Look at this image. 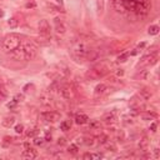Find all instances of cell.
Instances as JSON below:
<instances>
[{
    "label": "cell",
    "mask_w": 160,
    "mask_h": 160,
    "mask_svg": "<svg viewBox=\"0 0 160 160\" xmlns=\"http://www.w3.org/2000/svg\"><path fill=\"white\" fill-rule=\"evenodd\" d=\"M40 103H41V104H44V105H50V103H51V96L48 95V94L41 95V98H40Z\"/></svg>",
    "instance_id": "cell-21"
},
{
    "label": "cell",
    "mask_w": 160,
    "mask_h": 160,
    "mask_svg": "<svg viewBox=\"0 0 160 160\" xmlns=\"http://www.w3.org/2000/svg\"><path fill=\"white\" fill-rule=\"evenodd\" d=\"M103 145L105 146V149L109 150V151H116V150H118V149H116L115 143H113V141H110V140H106Z\"/></svg>",
    "instance_id": "cell-17"
},
{
    "label": "cell",
    "mask_w": 160,
    "mask_h": 160,
    "mask_svg": "<svg viewBox=\"0 0 160 160\" xmlns=\"http://www.w3.org/2000/svg\"><path fill=\"white\" fill-rule=\"evenodd\" d=\"M155 150V158H159V149H154Z\"/></svg>",
    "instance_id": "cell-41"
},
{
    "label": "cell",
    "mask_w": 160,
    "mask_h": 160,
    "mask_svg": "<svg viewBox=\"0 0 160 160\" xmlns=\"http://www.w3.org/2000/svg\"><path fill=\"white\" fill-rule=\"evenodd\" d=\"M55 1H56V3H58L60 6H63V4H64V3H63V0H55Z\"/></svg>",
    "instance_id": "cell-42"
},
{
    "label": "cell",
    "mask_w": 160,
    "mask_h": 160,
    "mask_svg": "<svg viewBox=\"0 0 160 160\" xmlns=\"http://www.w3.org/2000/svg\"><path fill=\"white\" fill-rule=\"evenodd\" d=\"M89 50H90V48L85 43H83L81 40H78L77 43L73 45L70 53H71V56H73L77 61H81V60H85Z\"/></svg>",
    "instance_id": "cell-3"
},
{
    "label": "cell",
    "mask_w": 160,
    "mask_h": 160,
    "mask_svg": "<svg viewBox=\"0 0 160 160\" xmlns=\"http://www.w3.org/2000/svg\"><path fill=\"white\" fill-rule=\"evenodd\" d=\"M89 129L90 130H100L102 129V124H100V121H98V120H93L89 124Z\"/></svg>",
    "instance_id": "cell-20"
},
{
    "label": "cell",
    "mask_w": 160,
    "mask_h": 160,
    "mask_svg": "<svg viewBox=\"0 0 160 160\" xmlns=\"http://www.w3.org/2000/svg\"><path fill=\"white\" fill-rule=\"evenodd\" d=\"M14 123H15L14 116H6V118H4L3 121H1V124L5 126V128H10L11 125H14Z\"/></svg>",
    "instance_id": "cell-16"
},
{
    "label": "cell",
    "mask_w": 160,
    "mask_h": 160,
    "mask_svg": "<svg viewBox=\"0 0 160 160\" xmlns=\"http://www.w3.org/2000/svg\"><path fill=\"white\" fill-rule=\"evenodd\" d=\"M36 157H38V153H36V150H34L33 148H30V149H25L23 153H22V158H23V159L31 160V159H35Z\"/></svg>",
    "instance_id": "cell-11"
},
{
    "label": "cell",
    "mask_w": 160,
    "mask_h": 160,
    "mask_svg": "<svg viewBox=\"0 0 160 160\" xmlns=\"http://www.w3.org/2000/svg\"><path fill=\"white\" fill-rule=\"evenodd\" d=\"M110 73V69H109L108 65H105L104 63H100V64H96L95 66L86 73V78L89 80H98L100 78H104L105 75H108Z\"/></svg>",
    "instance_id": "cell-4"
},
{
    "label": "cell",
    "mask_w": 160,
    "mask_h": 160,
    "mask_svg": "<svg viewBox=\"0 0 160 160\" xmlns=\"http://www.w3.org/2000/svg\"><path fill=\"white\" fill-rule=\"evenodd\" d=\"M38 131H39L38 129H29V131L26 133V136H28V138H33V136H35L36 134H38Z\"/></svg>",
    "instance_id": "cell-30"
},
{
    "label": "cell",
    "mask_w": 160,
    "mask_h": 160,
    "mask_svg": "<svg viewBox=\"0 0 160 160\" xmlns=\"http://www.w3.org/2000/svg\"><path fill=\"white\" fill-rule=\"evenodd\" d=\"M39 34L44 40H49L51 38V30H50V25L48 23V20H40L39 23Z\"/></svg>",
    "instance_id": "cell-5"
},
{
    "label": "cell",
    "mask_w": 160,
    "mask_h": 160,
    "mask_svg": "<svg viewBox=\"0 0 160 160\" xmlns=\"http://www.w3.org/2000/svg\"><path fill=\"white\" fill-rule=\"evenodd\" d=\"M102 120L105 121L106 124L115 123V115H114V113H108V114H105V115L102 118Z\"/></svg>",
    "instance_id": "cell-15"
},
{
    "label": "cell",
    "mask_w": 160,
    "mask_h": 160,
    "mask_svg": "<svg viewBox=\"0 0 160 160\" xmlns=\"http://www.w3.org/2000/svg\"><path fill=\"white\" fill-rule=\"evenodd\" d=\"M14 100L16 103H22V102H24V94H16L15 96H14Z\"/></svg>",
    "instance_id": "cell-32"
},
{
    "label": "cell",
    "mask_w": 160,
    "mask_h": 160,
    "mask_svg": "<svg viewBox=\"0 0 160 160\" xmlns=\"http://www.w3.org/2000/svg\"><path fill=\"white\" fill-rule=\"evenodd\" d=\"M59 94L61 95V98L64 99V100H70L71 98V90H70V88L68 85H59Z\"/></svg>",
    "instance_id": "cell-9"
},
{
    "label": "cell",
    "mask_w": 160,
    "mask_h": 160,
    "mask_svg": "<svg viewBox=\"0 0 160 160\" xmlns=\"http://www.w3.org/2000/svg\"><path fill=\"white\" fill-rule=\"evenodd\" d=\"M40 118L43 121L46 123H54V121H58L60 119V114L56 111H44L40 114Z\"/></svg>",
    "instance_id": "cell-6"
},
{
    "label": "cell",
    "mask_w": 160,
    "mask_h": 160,
    "mask_svg": "<svg viewBox=\"0 0 160 160\" xmlns=\"http://www.w3.org/2000/svg\"><path fill=\"white\" fill-rule=\"evenodd\" d=\"M129 58V53H125V54H121V55L118 56V61L119 63H124L126 61V59Z\"/></svg>",
    "instance_id": "cell-29"
},
{
    "label": "cell",
    "mask_w": 160,
    "mask_h": 160,
    "mask_svg": "<svg viewBox=\"0 0 160 160\" xmlns=\"http://www.w3.org/2000/svg\"><path fill=\"white\" fill-rule=\"evenodd\" d=\"M116 75H118V77H123V75H124V70L123 69H119V70L116 71Z\"/></svg>",
    "instance_id": "cell-39"
},
{
    "label": "cell",
    "mask_w": 160,
    "mask_h": 160,
    "mask_svg": "<svg viewBox=\"0 0 160 160\" xmlns=\"http://www.w3.org/2000/svg\"><path fill=\"white\" fill-rule=\"evenodd\" d=\"M35 6H36V3L35 1H29V3H26V5H25L26 9H34Z\"/></svg>",
    "instance_id": "cell-33"
},
{
    "label": "cell",
    "mask_w": 160,
    "mask_h": 160,
    "mask_svg": "<svg viewBox=\"0 0 160 160\" xmlns=\"http://www.w3.org/2000/svg\"><path fill=\"white\" fill-rule=\"evenodd\" d=\"M139 96L143 98L144 100H149L151 96H153V93H151L150 89H148V88H143V89L139 91Z\"/></svg>",
    "instance_id": "cell-14"
},
{
    "label": "cell",
    "mask_w": 160,
    "mask_h": 160,
    "mask_svg": "<svg viewBox=\"0 0 160 160\" xmlns=\"http://www.w3.org/2000/svg\"><path fill=\"white\" fill-rule=\"evenodd\" d=\"M150 130H151V131H153V133L157 131V124H155V123L151 124V125H150Z\"/></svg>",
    "instance_id": "cell-37"
},
{
    "label": "cell",
    "mask_w": 160,
    "mask_h": 160,
    "mask_svg": "<svg viewBox=\"0 0 160 160\" xmlns=\"http://www.w3.org/2000/svg\"><path fill=\"white\" fill-rule=\"evenodd\" d=\"M104 8H105V0H96V10L99 14L104 13Z\"/></svg>",
    "instance_id": "cell-18"
},
{
    "label": "cell",
    "mask_w": 160,
    "mask_h": 160,
    "mask_svg": "<svg viewBox=\"0 0 160 160\" xmlns=\"http://www.w3.org/2000/svg\"><path fill=\"white\" fill-rule=\"evenodd\" d=\"M38 46L33 40H25L22 41V44L16 50H14L10 55L15 60H22V61H29L36 55Z\"/></svg>",
    "instance_id": "cell-1"
},
{
    "label": "cell",
    "mask_w": 160,
    "mask_h": 160,
    "mask_svg": "<svg viewBox=\"0 0 160 160\" xmlns=\"http://www.w3.org/2000/svg\"><path fill=\"white\" fill-rule=\"evenodd\" d=\"M8 25H9L11 29H15V28L19 25V22H18V20H16L15 18H11V19L8 20Z\"/></svg>",
    "instance_id": "cell-24"
},
{
    "label": "cell",
    "mask_w": 160,
    "mask_h": 160,
    "mask_svg": "<svg viewBox=\"0 0 160 160\" xmlns=\"http://www.w3.org/2000/svg\"><path fill=\"white\" fill-rule=\"evenodd\" d=\"M149 145H150V141L146 136H143L140 139V141H139V149L143 150V151H148Z\"/></svg>",
    "instance_id": "cell-13"
},
{
    "label": "cell",
    "mask_w": 160,
    "mask_h": 160,
    "mask_svg": "<svg viewBox=\"0 0 160 160\" xmlns=\"http://www.w3.org/2000/svg\"><path fill=\"white\" fill-rule=\"evenodd\" d=\"M16 105H18V103H16L15 100L13 99L11 102H10L9 104H8V108H9V109H15V106H16Z\"/></svg>",
    "instance_id": "cell-34"
},
{
    "label": "cell",
    "mask_w": 160,
    "mask_h": 160,
    "mask_svg": "<svg viewBox=\"0 0 160 160\" xmlns=\"http://www.w3.org/2000/svg\"><path fill=\"white\" fill-rule=\"evenodd\" d=\"M65 144H66V139L65 138H59L58 139V145L63 146V145H65Z\"/></svg>",
    "instance_id": "cell-35"
},
{
    "label": "cell",
    "mask_w": 160,
    "mask_h": 160,
    "mask_svg": "<svg viewBox=\"0 0 160 160\" xmlns=\"http://www.w3.org/2000/svg\"><path fill=\"white\" fill-rule=\"evenodd\" d=\"M143 98H140V96H134V98H131V100H130V108H131V110H135V111H139L140 109H144V103H143Z\"/></svg>",
    "instance_id": "cell-7"
},
{
    "label": "cell",
    "mask_w": 160,
    "mask_h": 160,
    "mask_svg": "<svg viewBox=\"0 0 160 160\" xmlns=\"http://www.w3.org/2000/svg\"><path fill=\"white\" fill-rule=\"evenodd\" d=\"M54 28H55V31L58 33L59 35L65 34V31H66L65 24H64V22H63L60 18H55V19H54Z\"/></svg>",
    "instance_id": "cell-8"
},
{
    "label": "cell",
    "mask_w": 160,
    "mask_h": 160,
    "mask_svg": "<svg viewBox=\"0 0 160 160\" xmlns=\"http://www.w3.org/2000/svg\"><path fill=\"white\" fill-rule=\"evenodd\" d=\"M22 36L18 34H8L3 38L1 43H0V46H1V50L4 53L11 54L14 50H16L22 44Z\"/></svg>",
    "instance_id": "cell-2"
},
{
    "label": "cell",
    "mask_w": 160,
    "mask_h": 160,
    "mask_svg": "<svg viewBox=\"0 0 160 160\" xmlns=\"http://www.w3.org/2000/svg\"><path fill=\"white\" fill-rule=\"evenodd\" d=\"M3 16H4V11L0 9V18H3Z\"/></svg>",
    "instance_id": "cell-43"
},
{
    "label": "cell",
    "mask_w": 160,
    "mask_h": 160,
    "mask_svg": "<svg viewBox=\"0 0 160 160\" xmlns=\"http://www.w3.org/2000/svg\"><path fill=\"white\" fill-rule=\"evenodd\" d=\"M83 140V144H85V145H88V146H93L95 144V138L94 136H90V138H84V139H81Z\"/></svg>",
    "instance_id": "cell-22"
},
{
    "label": "cell",
    "mask_w": 160,
    "mask_h": 160,
    "mask_svg": "<svg viewBox=\"0 0 160 160\" xmlns=\"http://www.w3.org/2000/svg\"><path fill=\"white\" fill-rule=\"evenodd\" d=\"M44 139H45V141H50V140H51V133H49V131L46 133Z\"/></svg>",
    "instance_id": "cell-36"
},
{
    "label": "cell",
    "mask_w": 160,
    "mask_h": 160,
    "mask_svg": "<svg viewBox=\"0 0 160 160\" xmlns=\"http://www.w3.org/2000/svg\"><path fill=\"white\" fill-rule=\"evenodd\" d=\"M71 128V121L70 120H64L60 123V129L63 130V131H68V130H70Z\"/></svg>",
    "instance_id": "cell-19"
},
{
    "label": "cell",
    "mask_w": 160,
    "mask_h": 160,
    "mask_svg": "<svg viewBox=\"0 0 160 160\" xmlns=\"http://www.w3.org/2000/svg\"><path fill=\"white\" fill-rule=\"evenodd\" d=\"M106 140H109V138H108V135L106 134H104V133H100V135L98 136V141L100 143V144H104Z\"/></svg>",
    "instance_id": "cell-26"
},
{
    "label": "cell",
    "mask_w": 160,
    "mask_h": 160,
    "mask_svg": "<svg viewBox=\"0 0 160 160\" xmlns=\"http://www.w3.org/2000/svg\"><path fill=\"white\" fill-rule=\"evenodd\" d=\"M45 143V139L44 138H39V136H36L34 138V144L38 145V146H41Z\"/></svg>",
    "instance_id": "cell-28"
},
{
    "label": "cell",
    "mask_w": 160,
    "mask_h": 160,
    "mask_svg": "<svg viewBox=\"0 0 160 160\" xmlns=\"http://www.w3.org/2000/svg\"><path fill=\"white\" fill-rule=\"evenodd\" d=\"M74 120L78 125H84V124H86L88 121H89V118H88L86 114H84V113H78V114L75 115Z\"/></svg>",
    "instance_id": "cell-12"
},
{
    "label": "cell",
    "mask_w": 160,
    "mask_h": 160,
    "mask_svg": "<svg viewBox=\"0 0 160 160\" xmlns=\"http://www.w3.org/2000/svg\"><path fill=\"white\" fill-rule=\"evenodd\" d=\"M78 145L77 144H71L69 148H68V153H70V154H73V155H77L78 154Z\"/></svg>",
    "instance_id": "cell-25"
},
{
    "label": "cell",
    "mask_w": 160,
    "mask_h": 160,
    "mask_svg": "<svg viewBox=\"0 0 160 160\" xmlns=\"http://www.w3.org/2000/svg\"><path fill=\"white\" fill-rule=\"evenodd\" d=\"M109 88L105 85V84H98V85L95 86V91H94V94L95 96H102V95H105V94H108L109 93Z\"/></svg>",
    "instance_id": "cell-10"
},
{
    "label": "cell",
    "mask_w": 160,
    "mask_h": 160,
    "mask_svg": "<svg viewBox=\"0 0 160 160\" xmlns=\"http://www.w3.org/2000/svg\"><path fill=\"white\" fill-rule=\"evenodd\" d=\"M83 159H85V160L86 159H91V154L90 153H85V154L83 155Z\"/></svg>",
    "instance_id": "cell-38"
},
{
    "label": "cell",
    "mask_w": 160,
    "mask_h": 160,
    "mask_svg": "<svg viewBox=\"0 0 160 160\" xmlns=\"http://www.w3.org/2000/svg\"><path fill=\"white\" fill-rule=\"evenodd\" d=\"M24 146H25V149H30V148H31L29 143H25V144H24Z\"/></svg>",
    "instance_id": "cell-40"
},
{
    "label": "cell",
    "mask_w": 160,
    "mask_h": 160,
    "mask_svg": "<svg viewBox=\"0 0 160 160\" xmlns=\"http://www.w3.org/2000/svg\"><path fill=\"white\" fill-rule=\"evenodd\" d=\"M159 30H160V29H159L158 25H150V26H149V34L150 35H157L159 33Z\"/></svg>",
    "instance_id": "cell-23"
},
{
    "label": "cell",
    "mask_w": 160,
    "mask_h": 160,
    "mask_svg": "<svg viewBox=\"0 0 160 160\" xmlns=\"http://www.w3.org/2000/svg\"><path fill=\"white\" fill-rule=\"evenodd\" d=\"M141 118L144 120H151L153 118H155V114H154V113H150V111L149 113H144V114L141 115Z\"/></svg>",
    "instance_id": "cell-27"
},
{
    "label": "cell",
    "mask_w": 160,
    "mask_h": 160,
    "mask_svg": "<svg viewBox=\"0 0 160 160\" xmlns=\"http://www.w3.org/2000/svg\"><path fill=\"white\" fill-rule=\"evenodd\" d=\"M23 131H24V125L23 124H18L15 126V133L16 134H23Z\"/></svg>",
    "instance_id": "cell-31"
}]
</instances>
